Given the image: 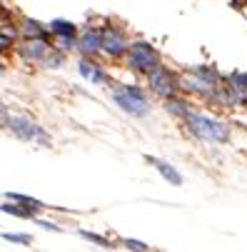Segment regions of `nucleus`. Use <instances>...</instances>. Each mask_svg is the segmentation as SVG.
<instances>
[{
  "mask_svg": "<svg viewBox=\"0 0 247 252\" xmlns=\"http://www.w3.org/2000/svg\"><path fill=\"white\" fill-rule=\"evenodd\" d=\"M145 88L153 97L167 100V97L180 93V73H175L172 67H167L162 63V65H157L155 70H150V73L145 75Z\"/></svg>",
  "mask_w": 247,
  "mask_h": 252,
  "instance_id": "423d86ee",
  "label": "nucleus"
},
{
  "mask_svg": "<svg viewBox=\"0 0 247 252\" xmlns=\"http://www.w3.org/2000/svg\"><path fill=\"white\" fill-rule=\"evenodd\" d=\"M118 247L130 250V252H148V250H150V245H148V242L135 240V237H120V240H118Z\"/></svg>",
  "mask_w": 247,
  "mask_h": 252,
  "instance_id": "4be33fe9",
  "label": "nucleus"
},
{
  "mask_svg": "<svg viewBox=\"0 0 247 252\" xmlns=\"http://www.w3.org/2000/svg\"><path fill=\"white\" fill-rule=\"evenodd\" d=\"M8 23H0V55H10L18 43V23L5 28Z\"/></svg>",
  "mask_w": 247,
  "mask_h": 252,
  "instance_id": "dca6fc26",
  "label": "nucleus"
},
{
  "mask_svg": "<svg viewBox=\"0 0 247 252\" xmlns=\"http://www.w3.org/2000/svg\"><path fill=\"white\" fill-rule=\"evenodd\" d=\"M50 45H53V43L40 40V38H20V40L15 43L13 53H15L23 63H28V65H40Z\"/></svg>",
  "mask_w": 247,
  "mask_h": 252,
  "instance_id": "1a4fd4ad",
  "label": "nucleus"
},
{
  "mask_svg": "<svg viewBox=\"0 0 247 252\" xmlns=\"http://www.w3.org/2000/svg\"><path fill=\"white\" fill-rule=\"evenodd\" d=\"M65 63H67V53H62L60 48L50 45L48 53H45V58H43V63H40V67H45V70H60V67H65Z\"/></svg>",
  "mask_w": 247,
  "mask_h": 252,
  "instance_id": "f3484780",
  "label": "nucleus"
},
{
  "mask_svg": "<svg viewBox=\"0 0 247 252\" xmlns=\"http://www.w3.org/2000/svg\"><path fill=\"white\" fill-rule=\"evenodd\" d=\"M110 97H113V105L127 118L145 120L153 113V100H150L148 88L137 85V83H123V80L118 83L115 80L110 85Z\"/></svg>",
  "mask_w": 247,
  "mask_h": 252,
  "instance_id": "f257e3e1",
  "label": "nucleus"
},
{
  "mask_svg": "<svg viewBox=\"0 0 247 252\" xmlns=\"http://www.w3.org/2000/svg\"><path fill=\"white\" fill-rule=\"evenodd\" d=\"M5 242H13V245H20V247H32V235H28V232H3L0 235Z\"/></svg>",
  "mask_w": 247,
  "mask_h": 252,
  "instance_id": "412c9836",
  "label": "nucleus"
},
{
  "mask_svg": "<svg viewBox=\"0 0 247 252\" xmlns=\"http://www.w3.org/2000/svg\"><path fill=\"white\" fill-rule=\"evenodd\" d=\"M183 127L200 142H213V145H227V142L232 140V130L225 120L220 118H213L207 113H200V110H192L180 120Z\"/></svg>",
  "mask_w": 247,
  "mask_h": 252,
  "instance_id": "f03ea898",
  "label": "nucleus"
},
{
  "mask_svg": "<svg viewBox=\"0 0 247 252\" xmlns=\"http://www.w3.org/2000/svg\"><path fill=\"white\" fill-rule=\"evenodd\" d=\"M18 35H20V38H40V40L53 43V35L48 30V23H40L38 18H28V15H20Z\"/></svg>",
  "mask_w": 247,
  "mask_h": 252,
  "instance_id": "9d476101",
  "label": "nucleus"
},
{
  "mask_svg": "<svg viewBox=\"0 0 247 252\" xmlns=\"http://www.w3.org/2000/svg\"><path fill=\"white\" fill-rule=\"evenodd\" d=\"M145 160L160 172V177L165 180L167 185H172V188H180L183 183H185V177L180 175V170L175 167L172 162H167V160H162V158H155V155H145Z\"/></svg>",
  "mask_w": 247,
  "mask_h": 252,
  "instance_id": "9b49d317",
  "label": "nucleus"
},
{
  "mask_svg": "<svg viewBox=\"0 0 247 252\" xmlns=\"http://www.w3.org/2000/svg\"><path fill=\"white\" fill-rule=\"evenodd\" d=\"M0 212L3 215H8V218H15V220H32L35 215L32 212H28L25 207H20L18 202H13V200H0Z\"/></svg>",
  "mask_w": 247,
  "mask_h": 252,
  "instance_id": "6ab92c4d",
  "label": "nucleus"
},
{
  "mask_svg": "<svg viewBox=\"0 0 247 252\" xmlns=\"http://www.w3.org/2000/svg\"><path fill=\"white\" fill-rule=\"evenodd\" d=\"M123 67L130 70L132 75H148L150 70H155L157 65H162V53L145 38H132L127 43V50L123 55Z\"/></svg>",
  "mask_w": 247,
  "mask_h": 252,
  "instance_id": "7ed1b4c3",
  "label": "nucleus"
},
{
  "mask_svg": "<svg viewBox=\"0 0 247 252\" xmlns=\"http://www.w3.org/2000/svg\"><path fill=\"white\" fill-rule=\"evenodd\" d=\"M78 75L83 78V80H88V83H93V85H102V88H110L115 80H113V75L108 73V67H105L102 63H100V58H80L78 55Z\"/></svg>",
  "mask_w": 247,
  "mask_h": 252,
  "instance_id": "6e6552de",
  "label": "nucleus"
},
{
  "mask_svg": "<svg viewBox=\"0 0 247 252\" xmlns=\"http://www.w3.org/2000/svg\"><path fill=\"white\" fill-rule=\"evenodd\" d=\"M8 73V63H5V55H0V78Z\"/></svg>",
  "mask_w": 247,
  "mask_h": 252,
  "instance_id": "a878e982",
  "label": "nucleus"
},
{
  "mask_svg": "<svg viewBox=\"0 0 247 252\" xmlns=\"http://www.w3.org/2000/svg\"><path fill=\"white\" fill-rule=\"evenodd\" d=\"M162 110H165L170 118H175V120H183V118L192 110V102H190L183 93H178V95L162 100Z\"/></svg>",
  "mask_w": 247,
  "mask_h": 252,
  "instance_id": "f8f14e48",
  "label": "nucleus"
},
{
  "mask_svg": "<svg viewBox=\"0 0 247 252\" xmlns=\"http://www.w3.org/2000/svg\"><path fill=\"white\" fill-rule=\"evenodd\" d=\"M108 18H97L95 23L88 20L78 30V45L75 53L80 58H100V45H102V23Z\"/></svg>",
  "mask_w": 247,
  "mask_h": 252,
  "instance_id": "0eeeda50",
  "label": "nucleus"
},
{
  "mask_svg": "<svg viewBox=\"0 0 247 252\" xmlns=\"http://www.w3.org/2000/svg\"><path fill=\"white\" fill-rule=\"evenodd\" d=\"M3 127L20 142H35V145H43V148L53 145V135L40 123H35L32 118H28L23 113H8Z\"/></svg>",
  "mask_w": 247,
  "mask_h": 252,
  "instance_id": "20e7f679",
  "label": "nucleus"
},
{
  "mask_svg": "<svg viewBox=\"0 0 247 252\" xmlns=\"http://www.w3.org/2000/svg\"><path fill=\"white\" fill-rule=\"evenodd\" d=\"M53 45L60 48L62 53H75V45H78V38H53Z\"/></svg>",
  "mask_w": 247,
  "mask_h": 252,
  "instance_id": "b1692460",
  "label": "nucleus"
},
{
  "mask_svg": "<svg viewBox=\"0 0 247 252\" xmlns=\"http://www.w3.org/2000/svg\"><path fill=\"white\" fill-rule=\"evenodd\" d=\"M225 83H230L240 93H247V73H245V70H232V73H227L225 75Z\"/></svg>",
  "mask_w": 247,
  "mask_h": 252,
  "instance_id": "aec40b11",
  "label": "nucleus"
},
{
  "mask_svg": "<svg viewBox=\"0 0 247 252\" xmlns=\"http://www.w3.org/2000/svg\"><path fill=\"white\" fill-rule=\"evenodd\" d=\"M78 235L88 242H93L100 250H118V240H110L108 235H100V232H90V230H78Z\"/></svg>",
  "mask_w": 247,
  "mask_h": 252,
  "instance_id": "a211bd4d",
  "label": "nucleus"
},
{
  "mask_svg": "<svg viewBox=\"0 0 247 252\" xmlns=\"http://www.w3.org/2000/svg\"><path fill=\"white\" fill-rule=\"evenodd\" d=\"M48 30H50L53 38H78L80 25H75L73 20H67V18H53L48 23Z\"/></svg>",
  "mask_w": 247,
  "mask_h": 252,
  "instance_id": "ddd939ff",
  "label": "nucleus"
},
{
  "mask_svg": "<svg viewBox=\"0 0 247 252\" xmlns=\"http://www.w3.org/2000/svg\"><path fill=\"white\" fill-rule=\"evenodd\" d=\"M3 197H8V200L18 202L20 207H25V210H28V212H32V215H40L43 210H48V205H45L43 200L32 197V195H25V192H15V190H10V192H5Z\"/></svg>",
  "mask_w": 247,
  "mask_h": 252,
  "instance_id": "4468645a",
  "label": "nucleus"
},
{
  "mask_svg": "<svg viewBox=\"0 0 247 252\" xmlns=\"http://www.w3.org/2000/svg\"><path fill=\"white\" fill-rule=\"evenodd\" d=\"M5 115H8V105H5L3 97H0V127H3V123H5Z\"/></svg>",
  "mask_w": 247,
  "mask_h": 252,
  "instance_id": "393cba45",
  "label": "nucleus"
},
{
  "mask_svg": "<svg viewBox=\"0 0 247 252\" xmlns=\"http://www.w3.org/2000/svg\"><path fill=\"white\" fill-rule=\"evenodd\" d=\"M185 73H192V75H197V78H202V80H207V83H213V85H220V83L225 80V75L220 73V70H217L215 65H207V63L187 65Z\"/></svg>",
  "mask_w": 247,
  "mask_h": 252,
  "instance_id": "2eb2a0df",
  "label": "nucleus"
},
{
  "mask_svg": "<svg viewBox=\"0 0 247 252\" xmlns=\"http://www.w3.org/2000/svg\"><path fill=\"white\" fill-rule=\"evenodd\" d=\"M130 43V35L123 25L113 23V20H105L102 23V45H100V58L105 63H120L125 50Z\"/></svg>",
  "mask_w": 247,
  "mask_h": 252,
  "instance_id": "39448f33",
  "label": "nucleus"
},
{
  "mask_svg": "<svg viewBox=\"0 0 247 252\" xmlns=\"http://www.w3.org/2000/svg\"><path fill=\"white\" fill-rule=\"evenodd\" d=\"M32 222L38 225L40 230H45V232H62V225H58V222H53V220H45V218H40V215H35Z\"/></svg>",
  "mask_w": 247,
  "mask_h": 252,
  "instance_id": "5701e85b",
  "label": "nucleus"
}]
</instances>
